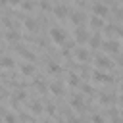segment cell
<instances>
[{
    "mask_svg": "<svg viewBox=\"0 0 123 123\" xmlns=\"http://www.w3.org/2000/svg\"><path fill=\"white\" fill-rule=\"evenodd\" d=\"M8 4H10V6H19L21 0H8Z\"/></svg>",
    "mask_w": 123,
    "mask_h": 123,
    "instance_id": "484cf974",
    "label": "cell"
},
{
    "mask_svg": "<svg viewBox=\"0 0 123 123\" xmlns=\"http://www.w3.org/2000/svg\"><path fill=\"white\" fill-rule=\"evenodd\" d=\"M4 38H6V40H13V42H15V40H19V38H21V35H19L15 29H6V31H4Z\"/></svg>",
    "mask_w": 123,
    "mask_h": 123,
    "instance_id": "4fadbf2b",
    "label": "cell"
},
{
    "mask_svg": "<svg viewBox=\"0 0 123 123\" xmlns=\"http://www.w3.org/2000/svg\"><path fill=\"white\" fill-rule=\"evenodd\" d=\"M119 40H115V38H108L104 44H102V48H104V52L106 54H119Z\"/></svg>",
    "mask_w": 123,
    "mask_h": 123,
    "instance_id": "7a4b0ae2",
    "label": "cell"
},
{
    "mask_svg": "<svg viewBox=\"0 0 123 123\" xmlns=\"http://www.w3.org/2000/svg\"><path fill=\"white\" fill-rule=\"evenodd\" d=\"M38 6H40V10H42V12H48V10H50L48 0H38Z\"/></svg>",
    "mask_w": 123,
    "mask_h": 123,
    "instance_id": "603a6c76",
    "label": "cell"
},
{
    "mask_svg": "<svg viewBox=\"0 0 123 123\" xmlns=\"http://www.w3.org/2000/svg\"><path fill=\"white\" fill-rule=\"evenodd\" d=\"M29 111H31L33 115H40V113H42V106H40L38 102H29Z\"/></svg>",
    "mask_w": 123,
    "mask_h": 123,
    "instance_id": "d6986e66",
    "label": "cell"
},
{
    "mask_svg": "<svg viewBox=\"0 0 123 123\" xmlns=\"http://www.w3.org/2000/svg\"><path fill=\"white\" fill-rule=\"evenodd\" d=\"M71 108H73V110H83V98H81L79 94L71 96Z\"/></svg>",
    "mask_w": 123,
    "mask_h": 123,
    "instance_id": "ac0fdd59",
    "label": "cell"
},
{
    "mask_svg": "<svg viewBox=\"0 0 123 123\" xmlns=\"http://www.w3.org/2000/svg\"><path fill=\"white\" fill-rule=\"evenodd\" d=\"M46 113H48V115H56V106H54V104H48V106H46Z\"/></svg>",
    "mask_w": 123,
    "mask_h": 123,
    "instance_id": "d4e9b609",
    "label": "cell"
},
{
    "mask_svg": "<svg viewBox=\"0 0 123 123\" xmlns=\"http://www.w3.org/2000/svg\"><path fill=\"white\" fill-rule=\"evenodd\" d=\"M75 58H77L81 63H86V62L90 60V52H88L86 48H83V46H77V48H75Z\"/></svg>",
    "mask_w": 123,
    "mask_h": 123,
    "instance_id": "5b68a950",
    "label": "cell"
},
{
    "mask_svg": "<svg viewBox=\"0 0 123 123\" xmlns=\"http://www.w3.org/2000/svg\"><path fill=\"white\" fill-rule=\"evenodd\" d=\"M90 77H92V81H98V83H111V77H110L108 73H104L102 69H98V67L92 69Z\"/></svg>",
    "mask_w": 123,
    "mask_h": 123,
    "instance_id": "277c9868",
    "label": "cell"
},
{
    "mask_svg": "<svg viewBox=\"0 0 123 123\" xmlns=\"http://www.w3.org/2000/svg\"><path fill=\"white\" fill-rule=\"evenodd\" d=\"M15 50H17V54H19L21 58H25V60H29V62L35 60V54H33L29 48H25V44H15Z\"/></svg>",
    "mask_w": 123,
    "mask_h": 123,
    "instance_id": "8992f818",
    "label": "cell"
},
{
    "mask_svg": "<svg viewBox=\"0 0 123 123\" xmlns=\"http://www.w3.org/2000/svg\"><path fill=\"white\" fill-rule=\"evenodd\" d=\"M67 85H69V86H73V88H75V86H79V85H81L79 75H77V73H69V75H67Z\"/></svg>",
    "mask_w": 123,
    "mask_h": 123,
    "instance_id": "2e32d148",
    "label": "cell"
},
{
    "mask_svg": "<svg viewBox=\"0 0 123 123\" xmlns=\"http://www.w3.org/2000/svg\"><path fill=\"white\" fill-rule=\"evenodd\" d=\"M94 62H96V67H98V69H110V67H111V62H110L108 56H98Z\"/></svg>",
    "mask_w": 123,
    "mask_h": 123,
    "instance_id": "30bf717a",
    "label": "cell"
},
{
    "mask_svg": "<svg viewBox=\"0 0 123 123\" xmlns=\"http://www.w3.org/2000/svg\"><path fill=\"white\" fill-rule=\"evenodd\" d=\"M119 106H121V108H123V94H121V96H119Z\"/></svg>",
    "mask_w": 123,
    "mask_h": 123,
    "instance_id": "83f0119b",
    "label": "cell"
},
{
    "mask_svg": "<svg viewBox=\"0 0 123 123\" xmlns=\"http://www.w3.org/2000/svg\"><path fill=\"white\" fill-rule=\"evenodd\" d=\"M69 21H71L75 27L83 25V21H85V15H83V12H73V13L69 15Z\"/></svg>",
    "mask_w": 123,
    "mask_h": 123,
    "instance_id": "7c38bea8",
    "label": "cell"
},
{
    "mask_svg": "<svg viewBox=\"0 0 123 123\" xmlns=\"http://www.w3.org/2000/svg\"><path fill=\"white\" fill-rule=\"evenodd\" d=\"M33 6H35V2H33V0H21V4H19V8H21L23 12H31V10H33Z\"/></svg>",
    "mask_w": 123,
    "mask_h": 123,
    "instance_id": "7402d4cb",
    "label": "cell"
},
{
    "mask_svg": "<svg viewBox=\"0 0 123 123\" xmlns=\"http://www.w3.org/2000/svg\"><path fill=\"white\" fill-rule=\"evenodd\" d=\"M48 90L52 92V94H56V96H60V94H63V86H62V83H52L50 86H48Z\"/></svg>",
    "mask_w": 123,
    "mask_h": 123,
    "instance_id": "e0dca14e",
    "label": "cell"
},
{
    "mask_svg": "<svg viewBox=\"0 0 123 123\" xmlns=\"http://www.w3.org/2000/svg\"><path fill=\"white\" fill-rule=\"evenodd\" d=\"M19 69H21V73H23L25 77H31V75L35 73V67H33L31 63H19Z\"/></svg>",
    "mask_w": 123,
    "mask_h": 123,
    "instance_id": "9a60e30c",
    "label": "cell"
},
{
    "mask_svg": "<svg viewBox=\"0 0 123 123\" xmlns=\"http://www.w3.org/2000/svg\"><path fill=\"white\" fill-rule=\"evenodd\" d=\"M119 2H121V4H123V0H119Z\"/></svg>",
    "mask_w": 123,
    "mask_h": 123,
    "instance_id": "f546056e",
    "label": "cell"
},
{
    "mask_svg": "<svg viewBox=\"0 0 123 123\" xmlns=\"http://www.w3.org/2000/svg\"><path fill=\"white\" fill-rule=\"evenodd\" d=\"M2 67L4 69H13L15 67V60H12L10 56H4L2 58Z\"/></svg>",
    "mask_w": 123,
    "mask_h": 123,
    "instance_id": "44dd1931",
    "label": "cell"
},
{
    "mask_svg": "<svg viewBox=\"0 0 123 123\" xmlns=\"http://www.w3.org/2000/svg\"><path fill=\"white\" fill-rule=\"evenodd\" d=\"M92 121H104L102 115H92Z\"/></svg>",
    "mask_w": 123,
    "mask_h": 123,
    "instance_id": "4316f807",
    "label": "cell"
},
{
    "mask_svg": "<svg viewBox=\"0 0 123 123\" xmlns=\"http://www.w3.org/2000/svg\"><path fill=\"white\" fill-rule=\"evenodd\" d=\"M52 12H54V15H56L58 19H63V17H67V13H69L63 4H56V6L52 8Z\"/></svg>",
    "mask_w": 123,
    "mask_h": 123,
    "instance_id": "9c48e42d",
    "label": "cell"
},
{
    "mask_svg": "<svg viewBox=\"0 0 123 123\" xmlns=\"http://www.w3.org/2000/svg\"><path fill=\"white\" fill-rule=\"evenodd\" d=\"M92 13L106 17V15H110V10H108V6H104L102 2H94V4H92Z\"/></svg>",
    "mask_w": 123,
    "mask_h": 123,
    "instance_id": "52a82bcc",
    "label": "cell"
},
{
    "mask_svg": "<svg viewBox=\"0 0 123 123\" xmlns=\"http://www.w3.org/2000/svg\"><path fill=\"white\" fill-rule=\"evenodd\" d=\"M121 92H123V81H121Z\"/></svg>",
    "mask_w": 123,
    "mask_h": 123,
    "instance_id": "f1b7e54d",
    "label": "cell"
},
{
    "mask_svg": "<svg viewBox=\"0 0 123 123\" xmlns=\"http://www.w3.org/2000/svg\"><path fill=\"white\" fill-rule=\"evenodd\" d=\"M46 71H48V73H52V75H60V73H62V63H58V62H52V60H50V62L46 63Z\"/></svg>",
    "mask_w": 123,
    "mask_h": 123,
    "instance_id": "8fae6325",
    "label": "cell"
},
{
    "mask_svg": "<svg viewBox=\"0 0 123 123\" xmlns=\"http://www.w3.org/2000/svg\"><path fill=\"white\" fill-rule=\"evenodd\" d=\"M81 90H83L85 94H92V92H94V88H92L90 85H81Z\"/></svg>",
    "mask_w": 123,
    "mask_h": 123,
    "instance_id": "cb8c5ba5",
    "label": "cell"
},
{
    "mask_svg": "<svg viewBox=\"0 0 123 123\" xmlns=\"http://www.w3.org/2000/svg\"><path fill=\"white\" fill-rule=\"evenodd\" d=\"M90 29H104L106 27V23H104V17L102 15H96V13H92V17H90Z\"/></svg>",
    "mask_w": 123,
    "mask_h": 123,
    "instance_id": "ba28073f",
    "label": "cell"
},
{
    "mask_svg": "<svg viewBox=\"0 0 123 123\" xmlns=\"http://www.w3.org/2000/svg\"><path fill=\"white\" fill-rule=\"evenodd\" d=\"M73 38H75V42L77 44H85V42H88V38H90V35L86 33V29H83L81 25L73 31Z\"/></svg>",
    "mask_w": 123,
    "mask_h": 123,
    "instance_id": "6da1fadb",
    "label": "cell"
},
{
    "mask_svg": "<svg viewBox=\"0 0 123 123\" xmlns=\"http://www.w3.org/2000/svg\"><path fill=\"white\" fill-rule=\"evenodd\" d=\"M50 38H52V42H56V44H63V42H65V33H63L60 27H52V29H50Z\"/></svg>",
    "mask_w": 123,
    "mask_h": 123,
    "instance_id": "3957f363",
    "label": "cell"
},
{
    "mask_svg": "<svg viewBox=\"0 0 123 123\" xmlns=\"http://www.w3.org/2000/svg\"><path fill=\"white\" fill-rule=\"evenodd\" d=\"M88 44L92 46V48H100L104 42H102V37H100V33H94L90 38H88Z\"/></svg>",
    "mask_w": 123,
    "mask_h": 123,
    "instance_id": "5bb4252c",
    "label": "cell"
},
{
    "mask_svg": "<svg viewBox=\"0 0 123 123\" xmlns=\"http://www.w3.org/2000/svg\"><path fill=\"white\" fill-rule=\"evenodd\" d=\"M23 25H25V29L27 31H37V23H35V19H31V17H23Z\"/></svg>",
    "mask_w": 123,
    "mask_h": 123,
    "instance_id": "ffe728a7",
    "label": "cell"
}]
</instances>
